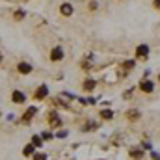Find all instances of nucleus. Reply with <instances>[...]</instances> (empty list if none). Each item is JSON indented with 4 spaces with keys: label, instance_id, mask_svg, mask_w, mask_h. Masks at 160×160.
Segmentation results:
<instances>
[{
    "label": "nucleus",
    "instance_id": "obj_7",
    "mask_svg": "<svg viewBox=\"0 0 160 160\" xmlns=\"http://www.w3.org/2000/svg\"><path fill=\"white\" fill-rule=\"evenodd\" d=\"M140 89H142L143 93H151V91L155 89V84H153L151 80H142V84H140Z\"/></svg>",
    "mask_w": 160,
    "mask_h": 160
},
{
    "label": "nucleus",
    "instance_id": "obj_20",
    "mask_svg": "<svg viewBox=\"0 0 160 160\" xmlns=\"http://www.w3.org/2000/svg\"><path fill=\"white\" fill-rule=\"evenodd\" d=\"M97 6H99L97 2H89V9H97Z\"/></svg>",
    "mask_w": 160,
    "mask_h": 160
},
{
    "label": "nucleus",
    "instance_id": "obj_23",
    "mask_svg": "<svg viewBox=\"0 0 160 160\" xmlns=\"http://www.w3.org/2000/svg\"><path fill=\"white\" fill-rule=\"evenodd\" d=\"M0 63H2V52H0Z\"/></svg>",
    "mask_w": 160,
    "mask_h": 160
},
{
    "label": "nucleus",
    "instance_id": "obj_5",
    "mask_svg": "<svg viewBox=\"0 0 160 160\" xmlns=\"http://www.w3.org/2000/svg\"><path fill=\"white\" fill-rule=\"evenodd\" d=\"M32 69H34V67H32L28 62H21V63L17 65V71H19L21 75H30V73H32Z\"/></svg>",
    "mask_w": 160,
    "mask_h": 160
},
{
    "label": "nucleus",
    "instance_id": "obj_6",
    "mask_svg": "<svg viewBox=\"0 0 160 160\" xmlns=\"http://www.w3.org/2000/svg\"><path fill=\"white\" fill-rule=\"evenodd\" d=\"M11 101L17 102V104H22V102L26 101V95H24L22 91H17V89H15V91L11 93Z\"/></svg>",
    "mask_w": 160,
    "mask_h": 160
},
{
    "label": "nucleus",
    "instance_id": "obj_11",
    "mask_svg": "<svg viewBox=\"0 0 160 160\" xmlns=\"http://www.w3.org/2000/svg\"><path fill=\"white\" fill-rule=\"evenodd\" d=\"M93 88H95V80L88 78V80H86V82H84V89H86V91H91Z\"/></svg>",
    "mask_w": 160,
    "mask_h": 160
},
{
    "label": "nucleus",
    "instance_id": "obj_17",
    "mask_svg": "<svg viewBox=\"0 0 160 160\" xmlns=\"http://www.w3.org/2000/svg\"><path fill=\"white\" fill-rule=\"evenodd\" d=\"M41 138H43V140H50V138H52V134H50V132H47V130H45V132H43V134H41Z\"/></svg>",
    "mask_w": 160,
    "mask_h": 160
},
{
    "label": "nucleus",
    "instance_id": "obj_10",
    "mask_svg": "<svg viewBox=\"0 0 160 160\" xmlns=\"http://www.w3.org/2000/svg\"><path fill=\"white\" fill-rule=\"evenodd\" d=\"M34 153H36V145H34V143H28V145L22 149V155H24V157H34Z\"/></svg>",
    "mask_w": 160,
    "mask_h": 160
},
{
    "label": "nucleus",
    "instance_id": "obj_3",
    "mask_svg": "<svg viewBox=\"0 0 160 160\" xmlns=\"http://www.w3.org/2000/svg\"><path fill=\"white\" fill-rule=\"evenodd\" d=\"M47 95H48V86H47V84H41L39 88H38V89H36V93H34V97H36V99H45V97H47Z\"/></svg>",
    "mask_w": 160,
    "mask_h": 160
},
{
    "label": "nucleus",
    "instance_id": "obj_9",
    "mask_svg": "<svg viewBox=\"0 0 160 160\" xmlns=\"http://www.w3.org/2000/svg\"><path fill=\"white\" fill-rule=\"evenodd\" d=\"M147 54H149V47H147V45H140V47L136 48V56H138V58H145Z\"/></svg>",
    "mask_w": 160,
    "mask_h": 160
},
{
    "label": "nucleus",
    "instance_id": "obj_21",
    "mask_svg": "<svg viewBox=\"0 0 160 160\" xmlns=\"http://www.w3.org/2000/svg\"><path fill=\"white\" fill-rule=\"evenodd\" d=\"M151 157H153V160H160V153H151Z\"/></svg>",
    "mask_w": 160,
    "mask_h": 160
},
{
    "label": "nucleus",
    "instance_id": "obj_2",
    "mask_svg": "<svg viewBox=\"0 0 160 160\" xmlns=\"http://www.w3.org/2000/svg\"><path fill=\"white\" fill-rule=\"evenodd\" d=\"M48 121H50V127H62V119L58 118V112L56 110H50L48 112Z\"/></svg>",
    "mask_w": 160,
    "mask_h": 160
},
{
    "label": "nucleus",
    "instance_id": "obj_19",
    "mask_svg": "<svg viewBox=\"0 0 160 160\" xmlns=\"http://www.w3.org/2000/svg\"><path fill=\"white\" fill-rule=\"evenodd\" d=\"M56 136H58V138H65V136H67V130H60Z\"/></svg>",
    "mask_w": 160,
    "mask_h": 160
},
{
    "label": "nucleus",
    "instance_id": "obj_13",
    "mask_svg": "<svg viewBox=\"0 0 160 160\" xmlns=\"http://www.w3.org/2000/svg\"><path fill=\"white\" fill-rule=\"evenodd\" d=\"M32 143H34L36 147H41V145H43V138H41V136H34V138H32Z\"/></svg>",
    "mask_w": 160,
    "mask_h": 160
},
{
    "label": "nucleus",
    "instance_id": "obj_12",
    "mask_svg": "<svg viewBox=\"0 0 160 160\" xmlns=\"http://www.w3.org/2000/svg\"><path fill=\"white\" fill-rule=\"evenodd\" d=\"M130 155H132V158H136V160H140L142 157H143V153H142L140 149H132V151H130Z\"/></svg>",
    "mask_w": 160,
    "mask_h": 160
},
{
    "label": "nucleus",
    "instance_id": "obj_1",
    "mask_svg": "<svg viewBox=\"0 0 160 160\" xmlns=\"http://www.w3.org/2000/svg\"><path fill=\"white\" fill-rule=\"evenodd\" d=\"M63 48L62 47H54L52 50H50V60L52 62H60V60H63Z\"/></svg>",
    "mask_w": 160,
    "mask_h": 160
},
{
    "label": "nucleus",
    "instance_id": "obj_16",
    "mask_svg": "<svg viewBox=\"0 0 160 160\" xmlns=\"http://www.w3.org/2000/svg\"><path fill=\"white\" fill-rule=\"evenodd\" d=\"M128 118H130V119H138V118H140V112H134V110H132V112H128Z\"/></svg>",
    "mask_w": 160,
    "mask_h": 160
},
{
    "label": "nucleus",
    "instance_id": "obj_15",
    "mask_svg": "<svg viewBox=\"0 0 160 160\" xmlns=\"http://www.w3.org/2000/svg\"><path fill=\"white\" fill-rule=\"evenodd\" d=\"M34 160H48L45 153H34Z\"/></svg>",
    "mask_w": 160,
    "mask_h": 160
},
{
    "label": "nucleus",
    "instance_id": "obj_18",
    "mask_svg": "<svg viewBox=\"0 0 160 160\" xmlns=\"http://www.w3.org/2000/svg\"><path fill=\"white\" fill-rule=\"evenodd\" d=\"M24 17V11H15V19H22Z\"/></svg>",
    "mask_w": 160,
    "mask_h": 160
},
{
    "label": "nucleus",
    "instance_id": "obj_22",
    "mask_svg": "<svg viewBox=\"0 0 160 160\" xmlns=\"http://www.w3.org/2000/svg\"><path fill=\"white\" fill-rule=\"evenodd\" d=\"M153 4H155V8H157V9H160V0H155Z\"/></svg>",
    "mask_w": 160,
    "mask_h": 160
},
{
    "label": "nucleus",
    "instance_id": "obj_4",
    "mask_svg": "<svg viewBox=\"0 0 160 160\" xmlns=\"http://www.w3.org/2000/svg\"><path fill=\"white\" fill-rule=\"evenodd\" d=\"M36 114H38V108H36V106H30V108H26V112H24V116H22L21 121H22V123H30V119H32Z\"/></svg>",
    "mask_w": 160,
    "mask_h": 160
},
{
    "label": "nucleus",
    "instance_id": "obj_14",
    "mask_svg": "<svg viewBox=\"0 0 160 160\" xmlns=\"http://www.w3.org/2000/svg\"><path fill=\"white\" fill-rule=\"evenodd\" d=\"M101 116H102V119H112V116H114V114H112V110H102V112H101Z\"/></svg>",
    "mask_w": 160,
    "mask_h": 160
},
{
    "label": "nucleus",
    "instance_id": "obj_8",
    "mask_svg": "<svg viewBox=\"0 0 160 160\" xmlns=\"http://www.w3.org/2000/svg\"><path fill=\"white\" fill-rule=\"evenodd\" d=\"M60 11H62V15L69 17V15H73V6H71L69 2H65V4H62V6H60Z\"/></svg>",
    "mask_w": 160,
    "mask_h": 160
}]
</instances>
